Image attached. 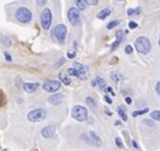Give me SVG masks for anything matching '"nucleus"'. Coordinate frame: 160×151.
I'll use <instances>...</instances> for the list:
<instances>
[{
	"label": "nucleus",
	"instance_id": "5701e85b",
	"mask_svg": "<svg viewBox=\"0 0 160 151\" xmlns=\"http://www.w3.org/2000/svg\"><path fill=\"white\" fill-rule=\"evenodd\" d=\"M150 118L154 122H160V111H151L150 112Z\"/></svg>",
	"mask_w": 160,
	"mask_h": 151
},
{
	"label": "nucleus",
	"instance_id": "f257e3e1",
	"mask_svg": "<svg viewBox=\"0 0 160 151\" xmlns=\"http://www.w3.org/2000/svg\"><path fill=\"white\" fill-rule=\"evenodd\" d=\"M11 18L14 22L19 23V24H29L32 23L33 20V13H32V9L25 7V5H19V7H16L11 11Z\"/></svg>",
	"mask_w": 160,
	"mask_h": 151
},
{
	"label": "nucleus",
	"instance_id": "20e7f679",
	"mask_svg": "<svg viewBox=\"0 0 160 151\" xmlns=\"http://www.w3.org/2000/svg\"><path fill=\"white\" fill-rule=\"evenodd\" d=\"M39 22L45 31H50L52 27V22H53V14H52V9L51 8H43L41 17H39Z\"/></svg>",
	"mask_w": 160,
	"mask_h": 151
},
{
	"label": "nucleus",
	"instance_id": "7c9ffc66",
	"mask_svg": "<svg viewBox=\"0 0 160 151\" xmlns=\"http://www.w3.org/2000/svg\"><path fill=\"white\" fill-rule=\"evenodd\" d=\"M47 3V0H36V5L37 7H43Z\"/></svg>",
	"mask_w": 160,
	"mask_h": 151
},
{
	"label": "nucleus",
	"instance_id": "4be33fe9",
	"mask_svg": "<svg viewBox=\"0 0 160 151\" xmlns=\"http://www.w3.org/2000/svg\"><path fill=\"white\" fill-rule=\"evenodd\" d=\"M116 39L119 41V42L125 41V39H126V32L122 31V29H118V31L116 32Z\"/></svg>",
	"mask_w": 160,
	"mask_h": 151
},
{
	"label": "nucleus",
	"instance_id": "dca6fc26",
	"mask_svg": "<svg viewBox=\"0 0 160 151\" xmlns=\"http://www.w3.org/2000/svg\"><path fill=\"white\" fill-rule=\"evenodd\" d=\"M73 67L75 69V70H78L80 74H83V75H85V74L88 73V70H89L88 66H85V65H83V64H79V62H75V64L73 65Z\"/></svg>",
	"mask_w": 160,
	"mask_h": 151
},
{
	"label": "nucleus",
	"instance_id": "72a5a7b5",
	"mask_svg": "<svg viewBox=\"0 0 160 151\" xmlns=\"http://www.w3.org/2000/svg\"><path fill=\"white\" fill-rule=\"evenodd\" d=\"M155 93L160 97V81H158V83L155 84Z\"/></svg>",
	"mask_w": 160,
	"mask_h": 151
},
{
	"label": "nucleus",
	"instance_id": "6e6552de",
	"mask_svg": "<svg viewBox=\"0 0 160 151\" xmlns=\"http://www.w3.org/2000/svg\"><path fill=\"white\" fill-rule=\"evenodd\" d=\"M60 87H61V83L59 80H47L42 84V88L46 93L48 94H55L60 90Z\"/></svg>",
	"mask_w": 160,
	"mask_h": 151
},
{
	"label": "nucleus",
	"instance_id": "f704fd0d",
	"mask_svg": "<svg viewBox=\"0 0 160 151\" xmlns=\"http://www.w3.org/2000/svg\"><path fill=\"white\" fill-rule=\"evenodd\" d=\"M119 43H121V42H119V41H117V39H116L114 42L111 45V50H116V48L118 47V45H119Z\"/></svg>",
	"mask_w": 160,
	"mask_h": 151
},
{
	"label": "nucleus",
	"instance_id": "c9c22d12",
	"mask_svg": "<svg viewBox=\"0 0 160 151\" xmlns=\"http://www.w3.org/2000/svg\"><path fill=\"white\" fill-rule=\"evenodd\" d=\"M4 57H5V61H8V62H11V61H13L11 56H10L8 52H4Z\"/></svg>",
	"mask_w": 160,
	"mask_h": 151
},
{
	"label": "nucleus",
	"instance_id": "79ce46f5",
	"mask_svg": "<svg viewBox=\"0 0 160 151\" xmlns=\"http://www.w3.org/2000/svg\"><path fill=\"white\" fill-rule=\"evenodd\" d=\"M91 87H97V80H96V78L91 80Z\"/></svg>",
	"mask_w": 160,
	"mask_h": 151
},
{
	"label": "nucleus",
	"instance_id": "ddd939ff",
	"mask_svg": "<svg viewBox=\"0 0 160 151\" xmlns=\"http://www.w3.org/2000/svg\"><path fill=\"white\" fill-rule=\"evenodd\" d=\"M111 13H112V8H104V9H102L98 14H97V18L100 19V20L107 19V18L111 16Z\"/></svg>",
	"mask_w": 160,
	"mask_h": 151
},
{
	"label": "nucleus",
	"instance_id": "4468645a",
	"mask_svg": "<svg viewBox=\"0 0 160 151\" xmlns=\"http://www.w3.org/2000/svg\"><path fill=\"white\" fill-rule=\"evenodd\" d=\"M59 79H60V83H62L64 85H70L71 84V76L68 73H60L59 74Z\"/></svg>",
	"mask_w": 160,
	"mask_h": 151
},
{
	"label": "nucleus",
	"instance_id": "49530a36",
	"mask_svg": "<svg viewBox=\"0 0 160 151\" xmlns=\"http://www.w3.org/2000/svg\"><path fill=\"white\" fill-rule=\"evenodd\" d=\"M116 2H122V0H116Z\"/></svg>",
	"mask_w": 160,
	"mask_h": 151
},
{
	"label": "nucleus",
	"instance_id": "bb28decb",
	"mask_svg": "<svg viewBox=\"0 0 160 151\" xmlns=\"http://www.w3.org/2000/svg\"><path fill=\"white\" fill-rule=\"evenodd\" d=\"M149 112V108H142V109H139V111H135L132 113V116L133 117H137V116H142V114H145V113H148Z\"/></svg>",
	"mask_w": 160,
	"mask_h": 151
},
{
	"label": "nucleus",
	"instance_id": "cd10ccee",
	"mask_svg": "<svg viewBox=\"0 0 160 151\" xmlns=\"http://www.w3.org/2000/svg\"><path fill=\"white\" fill-rule=\"evenodd\" d=\"M132 52H133V47H132L131 45H127V46L125 47V53L130 55V53H132Z\"/></svg>",
	"mask_w": 160,
	"mask_h": 151
},
{
	"label": "nucleus",
	"instance_id": "58836bf2",
	"mask_svg": "<svg viewBox=\"0 0 160 151\" xmlns=\"http://www.w3.org/2000/svg\"><path fill=\"white\" fill-rule=\"evenodd\" d=\"M75 56H76V52H75V51H73V52H69V53H68V57H69V59H74Z\"/></svg>",
	"mask_w": 160,
	"mask_h": 151
},
{
	"label": "nucleus",
	"instance_id": "a18cd8bd",
	"mask_svg": "<svg viewBox=\"0 0 160 151\" xmlns=\"http://www.w3.org/2000/svg\"><path fill=\"white\" fill-rule=\"evenodd\" d=\"M158 43H159V46H160V37H159V41H158Z\"/></svg>",
	"mask_w": 160,
	"mask_h": 151
},
{
	"label": "nucleus",
	"instance_id": "f3484780",
	"mask_svg": "<svg viewBox=\"0 0 160 151\" xmlns=\"http://www.w3.org/2000/svg\"><path fill=\"white\" fill-rule=\"evenodd\" d=\"M109 78H111V80L112 81H114V83H119L121 80H123L125 78H123V75H121L118 71H112L111 74H109Z\"/></svg>",
	"mask_w": 160,
	"mask_h": 151
},
{
	"label": "nucleus",
	"instance_id": "7ed1b4c3",
	"mask_svg": "<svg viewBox=\"0 0 160 151\" xmlns=\"http://www.w3.org/2000/svg\"><path fill=\"white\" fill-rule=\"evenodd\" d=\"M135 48L141 55H148V53H150V51L153 48L151 41L146 36H139L135 39Z\"/></svg>",
	"mask_w": 160,
	"mask_h": 151
},
{
	"label": "nucleus",
	"instance_id": "0eeeda50",
	"mask_svg": "<svg viewBox=\"0 0 160 151\" xmlns=\"http://www.w3.org/2000/svg\"><path fill=\"white\" fill-rule=\"evenodd\" d=\"M68 20L73 27H78L82 24V17L76 7H70L68 9Z\"/></svg>",
	"mask_w": 160,
	"mask_h": 151
},
{
	"label": "nucleus",
	"instance_id": "473e14b6",
	"mask_svg": "<svg viewBox=\"0 0 160 151\" xmlns=\"http://www.w3.org/2000/svg\"><path fill=\"white\" fill-rule=\"evenodd\" d=\"M104 100H105L107 104H112L113 103V100H112V98L109 97V95H104Z\"/></svg>",
	"mask_w": 160,
	"mask_h": 151
},
{
	"label": "nucleus",
	"instance_id": "c756f323",
	"mask_svg": "<svg viewBox=\"0 0 160 151\" xmlns=\"http://www.w3.org/2000/svg\"><path fill=\"white\" fill-rule=\"evenodd\" d=\"M104 91H105L107 94H111V95H112V97H113V95H114V91H113V89H112L111 87H105Z\"/></svg>",
	"mask_w": 160,
	"mask_h": 151
},
{
	"label": "nucleus",
	"instance_id": "2f4dec72",
	"mask_svg": "<svg viewBox=\"0 0 160 151\" xmlns=\"http://www.w3.org/2000/svg\"><path fill=\"white\" fill-rule=\"evenodd\" d=\"M128 28H130V29L137 28V23H136V22H130V23H128Z\"/></svg>",
	"mask_w": 160,
	"mask_h": 151
},
{
	"label": "nucleus",
	"instance_id": "423d86ee",
	"mask_svg": "<svg viewBox=\"0 0 160 151\" xmlns=\"http://www.w3.org/2000/svg\"><path fill=\"white\" fill-rule=\"evenodd\" d=\"M47 113L43 108H34L32 109V111L28 112V114H27V119H28L29 122L34 123V122H39V121H43L46 118Z\"/></svg>",
	"mask_w": 160,
	"mask_h": 151
},
{
	"label": "nucleus",
	"instance_id": "9b49d317",
	"mask_svg": "<svg viewBox=\"0 0 160 151\" xmlns=\"http://www.w3.org/2000/svg\"><path fill=\"white\" fill-rule=\"evenodd\" d=\"M62 99H64V95H62V94L55 93V94H51V95H50L48 99H47V102H48V104L57 105V104H60V103L62 102Z\"/></svg>",
	"mask_w": 160,
	"mask_h": 151
},
{
	"label": "nucleus",
	"instance_id": "9d476101",
	"mask_svg": "<svg viewBox=\"0 0 160 151\" xmlns=\"http://www.w3.org/2000/svg\"><path fill=\"white\" fill-rule=\"evenodd\" d=\"M88 136H89V139H90V144H91V145H94V146H97V147H99V146L103 145V141H102V139H100V136H99L97 132L89 131Z\"/></svg>",
	"mask_w": 160,
	"mask_h": 151
},
{
	"label": "nucleus",
	"instance_id": "6ab92c4d",
	"mask_svg": "<svg viewBox=\"0 0 160 151\" xmlns=\"http://www.w3.org/2000/svg\"><path fill=\"white\" fill-rule=\"evenodd\" d=\"M68 74H69L70 76H75V78H79V79H84V78H85V75L80 74V73H79L78 70H75V69H74L73 66L68 69Z\"/></svg>",
	"mask_w": 160,
	"mask_h": 151
},
{
	"label": "nucleus",
	"instance_id": "a211bd4d",
	"mask_svg": "<svg viewBox=\"0 0 160 151\" xmlns=\"http://www.w3.org/2000/svg\"><path fill=\"white\" fill-rule=\"evenodd\" d=\"M74 4L78 8V10H80V11H84L87 9V5H88L85 0H74Z\"/></svg>",
	"mask_w": 160,
	"mask_h": 151
},
{
	"label": "nucleus",
	"instance_id": "ea45409f",
	"mask_svg": "<svg viewBox=\"0 0 160 151\" xmlns=\"http://www.w3.org/2000/svg\"><path fill=\"white\" fill-rule=\"evenodd\" d=\"M125 100H126L127 104H132V98H131V97H126Z\"/></svg>",
	"mask_w": 160,
	"mask_h": 151
},
{
	"label": "nucleus",
	"instance_id": "a878e982",
	"mask_svg": "<svg viewBox=\"0 0 160 151\" xmlns=\"http://www.w3.org/2000/svg\"><path fill=\"white\" fill-rule=\"evenodd\" d=\"M141 13V8H133V9H127V16H137Z\"/></svg>",
	"mask_w": 160,
	"mask_h": 151
},
{
	"label": "nucleus",
	"instance_id": "aec40b11",
	"mask_svg": "<svg viewBox=\"0 0 160 151\" xmlns=\"http://www.w3.org/2000/svg\"><path fill=\"white\" fill-rule=\"evenodd\" d=\"M117 112H118V114H119V117L122 118V121H127V113H126V108L123 107V105H119L118 108H117Z\"/></svg>",
	"mask_w": 160,
	"mask_h": 151
},
{
	"label": "nucleus",
	"instance_id": "39448f33",
	"mask_svg": "<svg viewBox=\"0 0 160 151\" xmlns=\"http://www.w3.org/2000/svg\"><path fill=\"white\" fill-rule=\"evenodd\" d=\"M71 117L78 122H85L88 121V109L84 105H74L71 108Z\"/></svg>",
	"mask_w": 160,
	"mask_h": 151
},
{
	"label": "nucleus",
	"instance_id": "1a4fd4ad",
	"mask_svg": "<svg viewBox=\"0 0 160 151\" xmlns=\"http://www.w3.org/2000/svg\"><path fill=\"white\" fill-rule=\"evenodd\" d=\"M55 133H56V128L52 125H48L41 130V135L43 139H52V137L55 136Z\"/></svg>",
	"mask_w": 160,
	"mask_h": 151
},
{
	"label": "nucleus",
	"instance_id": "4c0bfd02",
	"mask_svg": "<svg viewBox=\"0 0 160 151\" xmlns=\"http://www.w3.org/2000/svg\"><path fill=\"white\" fill-rule=\"evenodd\" d=\"M144 123L148 126H154V121H151V119H144Z\"/></svg>",
	"mask_w": 160,
	"mask_h": 151
},
{
	"label": "nucleus",
	"instance_id": "37998d69",
	"mask_svg": "<svg viewBox=\"0 0 160 151\" xmlns=\"http://www.w3.org/2000/svg\"><path fill=\"white\" fill-rule=\"evenodd\" d=\"M90 4H91V5H97V4H98V0H91Z\"/></svg>",
	"mask_w": 160,
	"mask_h": 151
},
{
	"label": "nucleus",
	"instance_id": "f03ea898",
	"mask_svg": "<svg viewBox=\"0 0 160 151\" xmlns=\"http://www.w3.org/2000/svg\"><path fill=\"white\" fill-rule=\"evenodd\" d=\"M50 36L55 42L64 45L66 42V38H68V28L65 24H57L50 29Z\"/></svg>",
	"mask_w": 160,
	"mask_h": 151
},
{
	"label": "nucleus",
	"instance_id": "a19ab883",
	"mask_svg": "<svg viewBox=\"0 0 160 151\" xmlns=\"http://www.w3.org/2000/svg\"><path fill=\"white\" fill-rule=\"evenodd\" d=\"M131 144H132V146L135 147V149H139V145H137V142H136L135 140H132V141H131Z\"/></svg>",
	"mask_w": 160,
	"mask_h": 151
},
{
	"label": "nucleus",
	"instance_id": "393cba45",
	"mask_svg": "<svg viewBox=\"0 0 160 151\" xmlns=\"http://www.w3.org/2000/svg\"><path fill=\"white\" fill-rule=\"evenodd\" d=\"M121 23V20L119 19H114V20H111L108 24H107V29H113V28H116V27Z\"/></svg>",
	"mask_w": 160,
	"mask_h": 151
},
{
	"label": "nucleus",
	"instance_id": "f8f14e48",
	"mask_svg": "<svg viewBox=\"0 0 160 151\" xmlns=\"http://www.w3.org/2000/svg\"><path fill=\"white\" fill-rule=\"evenodd\" d=\"M38 88H39V84L38 83H32V81L23 84V90L25 93H28V94H33Z\"/></svg>",
	"mask_w": 160,
	"mask_h": 151
},
{
	"label": "nucleus",
	"instance_id": "412c9836",
	"mask_svg": "<svg viewBox=\"0 0 160 151\" xmlns=\"http://www.w3.org/2000/svg\"><path fill=\"white\" fill-rule=\"evenodd\" d=\"M0 43H2L3 46H5V47H9L11 45V39L8 36H0Z\"/></svg>",
	"mask_w": 160,
	"mask_h": 151
},
{
	"label": "nucleus",
	"instance_id": "c85d7f7f",
	"mask_svg": "<svg viewBox=\"0 0 160 151\" xmlns=\"http://www.w3.org/2000/svg\"><path fill=\"white\" fill-rule=\"evenodd\" d=\"M116 145H117V147H119V149L123 147V142H122V140L119 139V137H116Z\"/></svg>",
	"mask_w": 160,
	"mask_h": 151
},
{
	"label": "nucleus",
	"instance_id": "2eb2a0df",
	"mask_svg": "<svg viewBox=\"0 0 160 151\" xmlns=\"http://www.w3.org/2000/svg\"><path fill=\"white\" fill-rule=\"evenodd\" d=\"M85 103H87L88 108H90V111H93V112L97 111V107H98V105H97V100L93 98V97H87Z\"/></svg>",
	"mask_w": 160,
	"mask_h": 151
},
{
	"label": "nucleus",
	"instance_id": "c03bdc74",
	"mask_svg": "<svg viewBox=\"0 0 160 151\" xmlns=\"http://www.w3.org/2000/svg\"><path fill=\"white\" fill-rule=\"evenodd\" d=\"M85 2H87V4H90V2H91V0H85Z\"/></svg>",
	"mask_w": 160,
	"mask_h": 151
},
{
	"label": "nucleus",
	"instance_id": "e433bc0d",
	"mask_svg": "<svg viewBox=\"0 0 160 151\" xmlns=\"http://www.w3.org/2000/svg\"><path fill=\"white\" fill-rule=\"evenodd\" d=\"M64 62H65V57H61V59H60V60L56 62V65H55V66H56V67H59V66L64 65Z\"/></svg>",
	"mask_w": 160,
	"mask_h": 151
},
{
	"label": "nucleus",
	"instance_id": "b1692460",
	"mask_svg": "<svg viewBox=\"0 0 160 151\" xmlns=\"http://www.w3.org/2000/svg\"><path fill=\"white\" fill-rule=\"evenodd\" d=\"M96 80H97V87L100 89V90H104L105 89V80L104 79H102V78H96Z\"/></svg>",
	"mask_w": 160,
	"mask_h": 151
}]
</instances>
